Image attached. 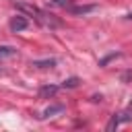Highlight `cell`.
<instances>
[{"label": "cell", "mask_w": 132, "mask_h": 132, "mask_svg": "<svg viewBox=\"0 0 132 132\" xmlns=\"http://www.w3.org/2000/svg\"><path fill=\"white\" fill-rule=\"evenodd\" d=\"M14 8L21 10V12H25V14H29V16H33V21L37 25L45 27V29H58L62 25L52 12H45V10L37 8L35 4H29V2H23V0H14Z\"/></svg>", "instance_id": "1"}, {"label": "cell", "mask_w": 132, "mask_h": 132, "mask_svg": "<svg viewBox=\"0 0 132 132\" xmlns=\"http://www.w3.org/2000/svg\"><path fill=\"white\" fill-rule=\"evenodd\" d=\"M8 27H10V31H12V33H19V31H25V29L29 27V21H27V16H25V14H16V16H12V19H10Z\"/></svg>", "instance_id": "2"}, {"label": "cell", "mask_w": 132, "mask_h": 132, "mask_svg": "<svg viewBox=\"0 0 132 132\" xmlns=\"http://www.w3.org/2000/svg\"><path fill=\"white\" fill-rule=\"evenodd\" d=\"M70 14H89V12H93V10H97V4H80V6H76V4H70L68 8H66Z\"/></svg>", "instance_id": "3"}, {"label": "cell", "mask_w": 132, "mask_h": 132, "mask_svg": "<svg viewBox=\"0 0 132 132\" xmlns=\"http://www.w3.org/2000/svg\"><path fill=\"white\" fill-rule=\"evenodd\" d=\"M58 91H60L58 85H43V87L39 89V97H41V99H50V97H54Z\"/></svg>", "instance_id": "4"}, {"label": "cell", "mask_w": 132, "mask_h": 132, "mask_svg": "<svg viewBox=\"0 0 132 132\" xmlns=\"http://www.w3.org/2000/svg\"><path fill=\"white\" fill-rule=\"evenodd\" d=\"M58 64V60L56 58H47V60H33L31 62V66H35V68H54Z\"/></svg>", "instance_id": "5"}, {"label": "cell", "mask_w": 132, "mask_h": 132, "mask_svg": "<svg viewBox=\"0 0 132 132\" xmlns=\"http://www.w3.org/2000/svg\"><path fill=\"white\" fill-rule=\"evenodd\" d=\"M16 56V50L12 45H0V58H12Z\"/></svg>", "instance_id": "6"}, {"label": "cell", "mask_w": 132, "mask_h": 132, "mask_svg": "<svg viewBox=\"0 0 132 132\" xmlns=\"http://www.w3.org/2000/svg\"><path fill=\"white\" fill-rule=\"evenodd\" d=\"M60 111H64V105H52V107H47V109L43 111V116H41V118H50V116L60 113Z\"/></svg>", "instance_id": "7"}, {"label": "cell", "mask_w": 132, "mask_h": 132, "mask_svg": "<svg viewBox=\"0 0 132 132\" xmlns=\"http://www.w3.org/2000/svg\"><path fill=\"white\" fill-rule=\"evenodd\" d=\"M50 6H60V8H68L72 4V0H47Z\"/></svg>", "instance_id": "8"}, {"label": "cell", "mask_w": 132, "mask_h": 132, "mask_svg": "<svg viewBox=\"0 0 132 132\" xmlns=\"http://www.w3.org/2000/svg\"><path fill=\"white\" fill-rule=\"evenodd\" d=\"M76 85H78V78H76V76H72V78H66L60 87H62V89H74Z\"/></svg>", "instance_id": "9"}, {"label": "cell", "mask_w": 132, "mask_h": 132, "mask_svg": "<svg viewBox=\"0 0 132 132\" xmlns=\"http://www.w3.org/2000/svg\"><path fill=\"white\" fill-rule=\"evenodd\" d=\"M118 126H120L118 116H111V120H109V124H107V130H113V128H118Z\"/></svg>", "instance_id": "10"}, {"label": "cell", "mask_w": 132, "mask_h": 132, "mask_svg": "<svg viewBox=\"0 0 132 132\" xmlns=\"http://www.w3.org/2000/svg\"><path fill=\"white\" fill-rule=\"evenodd\" d=\"M118 56H120V54H109V56H105L103 60H99V66H105L109 60H113V58H118Z\"/></svg>", "instance_id": "11"}, {"label": "cell", "mask_w": 132, "mask_h": 132, "mask_svg": "<svg viewBox=\"0 0 132 132\" xmlns=\"http://www.w3.org/2000/svg\"><path fill=\"white\" fill-rule=\"evenodd\" d=\"M126 19H130V21H132V12H128V14H126Z\"/></svg>", "instance_id": "12"}, {"label": "cell", "mask_w": 132, "mask_h": 132, "mask_svg": "<svg viewBox=\"0 0 132 132\" xmlns=\"http://www.w3.org/2000/svg\"><path fill=\"white\" fill-rule=\"evenodd\" d=\"M0 72H2V68H0Z\"/></svg>", "instance_id": "13"}]
</instances>
